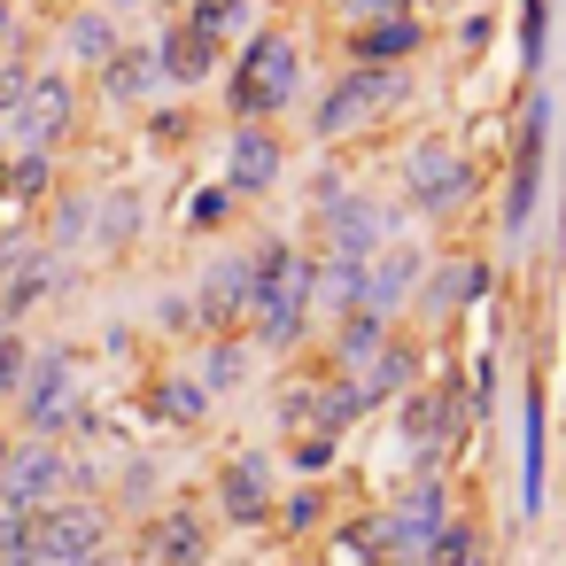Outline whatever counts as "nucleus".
<instances>
[{
    "mask_svg": "<svg viewBox=\"0 0 566 566\" xmlns=\"http://www.w3.org/2000/svg\"><path fill=\"white\" fill-rule=\"evenodd\" d=\"M249 280H256V303H249V342L256 349H295L318 318V280H311V249H295L287 233H264L249 249Z\"/></svg>",
    "mask_w": 566,
    "mask_h": 566,
    "instance_id": "obj_1",
    "label": "nucleus"
},
{
    "mask_svg": "<svg viewBox=\"0 0 566 566\" xmlns=\"http://www.w3.org/2000/svg\"><path fill=\"white\" fill-rule=\"evenodd\" d=\"M218 78H226V117L233 125H280L303 102V40L280 32V24H256Z\"/></svg>",
    "mask_w": 566,
    "mask_h": 566,
    "instance_id": "obj_2",
    "label": "nucleus"
},
{
    "mask_svg": "<svg viewBox=\"0 0 566 566\" xmlns=\"http://www.w3.org/2000/svg\"><path fill=\"white\" fill-rule=\"evenodd\" d=\"M411 102V71H373V63H342L326 86H318V102H311V140H349V133H365V125H380L388 109H403Z\"/></svg>",
    "mask_w": 566,
    "mask_h": 566,
    "instance_id": "obj_3",
    "label": "nucleus"
},
{
    "mask_svg": "<svg viewBox=\"0 0 566 566\" xmlns=\"http://www.w3.org/2000/svg\"><path fill=\"white\" fill-rule=\"evenodd\" d=\"M32 520V566H86L94 551H109V512L94 496H55Z\"/></svg>",
    "mask_w": 566,
    "mask_h": 566,
    "instance_id": "obj_4",
    "label": "nucleus"
},
{
    "mask_svg": "<svg viewBox=\"0 0 566 566\" xmlns=\"http://www.w3.org/2000/svg\"><path fill=\"white\" fill-rule=\"evenodd\" d=\"M71 133H78V78H71V71H40L32 94H24V109L0 125V140H9V148H48V156H55Z\"/></svg>",
    "mask_w": 566,
    "mask_h": 566,
    "instance_id": "obj_5",
    "label": "nucleus"
},
{
    "mask_svg": "<svg viewBox=\"0 0 566 566\" xmlns=\"http://www.w3.org/2000/svg\"><path fill=\"white\" fill-rule=\"evenodd\" d=\"M465 195H473L465 148H450V140H411V156H403V202H411L419 218H450Z\"/></svg>",
    "mask_w": 566,
    "mask_h": 566,
    "instance_id": "obj_6",
    "label": "nucleus"
},
{
    "mask_svg": "<svg viewBox=\"0 0 566 566\" xmlns=\"http://www.w3.org/2000/svg\"><path fill=\"white\" fill-rule=\"evenodd\" d=\"M17 411L32 434H63L78 419V357L71 349H32L24 380H17Z\"/></svg>",
    "mask_w": 566,
    "mask_h": 566,
    "instance_id": "obj_7",
    "label": "nucleus"
},
{
    "mask_svg": "<svg viewBox=\"0 0 566 566\" xmlns=\"http://www.w3.org/2000/svg\"><path fill=\"white\" fill-rule=\"evenodd\" d=\"M427 48H434V32H427V17H419V9H396V17H373V24H342V63L411 71Z\"/></svg>",
    "mask_w": 566,
    "mask_h": 566,
    "instance_id": "obj_8",
    "label": "nucleus"
},
{
    "mask_svg": "<svg viewBox=\"0 0 566 566\" xmlns=\"http://www.w3.org/2000/svg\"><path fill=\"white\" fill-rule=\"evenodd\" d=\"M63 489H71V458H63L55 434H32L24 450H9V473H0V504L9 512H40Z\"/></svg>",
    "mask_w": 566,
    "mask_h": 566,
    "instance_id": "obj_9",
    "label": "nucleus"
},
{
    "mask_svg": "<svg viewBox=\"0 0 566 566\" xmlns=\"http://www.w3.org/2000/svg\"><path fill=\"white\" fill-rule=\"evenodd\" d=\"M287 179V133L280 125H233L226 133V187L241 195V202H256V195H272Z\"/></svg>",
    "mask_w": 566,
    "mask_h": 566,
    "instance_id": "obj_10",
    "label": "nucleus"
},
{
    "mask_svg": "<svg viewBox=\"0 0 566 566\" xmlns=\"http://www.w3.org/2000/svg\"><path fill=\"white\" fill-rule=\"evenodd\" d=\"M280 512V481H272V458L264 450H233L218 465V520L226 527H264Z\"/></svg>",
    "mask_w": 566,
    "mask_h": 566,
    "instance_id": "obj_11",
    "label": "nucleus"
},
{
    "mask_svg": "<svg viewBox=\"0 0 566 566\" xmlns=\"http://www.w3.org/2000/svg\"><path fill=\"white\" fill-rule=\"evenodd\" d=\"M226 40H210L195 17H171L164 32H156V63H164V86H179V94H195V86H210L218 71H226Z\"/></svg>",
    "mask_w": 566,
    "mask_h": 566,
    "instance_id": "obj_12",
    "label": "nucleus"
},
{
    "mask_svg": "<svg viewBox=\"0 0 566 566\" xmlns=\"http://www.w3.org/2000/svg\"><path fill=\"white\" fill-rule=\"evenodd\" d=\"M94 86H102V102L109 109H148L156 94H164V63H156V40H125L102 71H94Z\"/></svg>",
    "mask_w": 566,
    "mask_h": 566,
    "instance_id": "obj_13",
    "label": "nucleus"
},
{
    "mask_svg": "<svg viewBox=\"0 0 566 566\" xmlns=\"http://www.w3.org/2000/svg\"><path fill=\"white\" fill-rule=\"evenodd\" d=\"M535 187H543V94H535V109L520 117V140H512V187H504V233L512 241L527 233Z\"/></svg>",
    "mask_w": 566,
    "mask_h": 566,
    "instance_id": "obj_14",
    "label": "nucleus"
},
{
    "mask_svg": "<svg viewBox=\"0 0 566 566\" xmlns=\"http://www.w3.org/2000/svg\"><path fill=\"white\" fill-rule=\"evenodd\" d=\"M419 280H427V256H419L411 241H380V249L365 256V303L388 311V318L419 295Z\"/></svg>",
    "mask_w": 566,
    "mask_h": 566,
    "instance_id": "obj_15",
    "label": "nucleus"
},
{
    "mask_svg": "<svg viewBox=\"0 0 566 566\" xmlns=\"http://www.w3.org/2000/svg\"><path fill=\"white\" fill-rule=\"evenodd\" d=\"M63 55L78 63V71H102L117 48H125V24H117V9H109V0H86V9H71L63 17Z\"/></svg>",
    "mask_w": 566,
    "mask_h": 566,
    "instance_id": "obj_16",
    "label": "nucleus"
},
{
    "mask_svg": "<svg viewBox=\"0 0 566 566\" xmlns=\"http://www.w3.org/2000/svg\"><path fill=\"white\" fill-rule=\"evenodd\" d=\"M458 419H465V388H411V396H403V434H411L427 458L450 450Z\"/></svg>",
    "mask_w": 566,
    "mask_h": 566,
    "instance_id": "obj_17",
    "label": "nucleus"
},
{
    "mask_svg": "<svg viewBox=\"0 0 566 566\" xmlns=\"http://www.w3.org/2000/svg\"><path fill=\"white\" fill-rule=\"evenodd\" d=\"M202 558H210V520H202L195 504L156 512V527H148V566H202Z\"/></svg>",
    "mask_w": 566,
    "mask_h": 566,
    "instance_id": "obj_18",
    "label": "nucleus"
},
{
    "mask_svg": "<svg viewBox=\"0 0 566 566\" xmlns=\"http://www.w3.org/2000/svg\"><path fill=\"white\" fill-rule=\"evenodd\" d=\"M357 388H365V403H396V396H411V380H419V342H403V334H388L357 373H349Z\"/></svg>",
    "mask_w": 566,
    "mask_h": 566,
    "instance_id": "obj_19",
    "label": "nucleus"
},
{
    "mask_svg": "<svg viewBox=\"0 0 566 566\" xmlns=\"http://www.w3.org/2000/svg\"><path fill=\"white\" fill-rule=\"evenodd\" d=\"M419 295H427L434 311H465V303L489 295V264H481V256H450V264H434V272L419 280Z\"/></svg>",
    "mask_w": 566,
    "mask_h": 566,
    "instance_id": "obj_20",
    "label": "nucleus"
},
{
    "mask_svg": "<svg viewBox=\"0 0 566 566\" xmlns=\"http://www.w3.org/2000/svg\"><path fill=\"white\" fill-rule=\"evenodd\" d=\"M380 342H388V311H373V303L334 311V365H342V373H357Z\"/></svg>",
    "mask_w": 566,
    "mask_h": 566,
    "instance_id": "obj_21",
    "label": "nucleus"
},
{
    "mask_svg": "<svg viewBox=\"0 0 566 566\" xmlns=\"http://www.w3.org/2000/svg\"><path fill=\"white\" fill-rule=\"evenodd\" d=\"M179 17H195L210 40H226V48H241L249 32H256V0H187Z\"/></svg>",
    "mask_w": 566,
    "mask_h": 566,
    "instance_id": "obj_22",
    "label": "nucleus"
},
{
    "mask_svg": "<svg viewBox=\"0 0 566 566\" xmlns=\"http://www.w3.org/2000/svg\"><path fill=\"white\" fill-rule=\"evenodd\" d=\"M210 396H226V388H241L249 380V349H241V334H210V349H202V373H195Z\"/></svg>",
    "mask_w": 566,
    "mask_h": 566,
    "instance_id": "obj_23",
    "label": "nucleus"
},
{
    "mask_svg": "<svg viewBox=\"0 0 566 566\" xmlns=\"http://www.w3.org/2000/svg\"><path fill=\"white\" fill-rule=\"evenodd\" d=\"M156 411H164L171 427H202V419H210V388H202L195 373H171V380H156Z\"/></svg>",
    "mask_w": 566,
    "mask_h": 566,
    "instance_id": "obj_24",
    "label": "nucleus"
},
{
    "mask_svg": "<svg viewBox=\"0 0 566 566\" xmlns=\"http://www.w3.org/2000/svg\"><path fill=\"white\" fill-rule=\"evenodd\" d=\"M133 233H140V195H133V187L102 195V202H94V241H102V249H125Z\"/></svg>",
    "mask_w": 566,
    "mask_h": 566,
    "instance_id": "obj_25",
    "label": "nucleus"
},
{
    "mask_svg": "<svg viewBox=\"0 0 566 566\" xmlns=\"http://www.w3.org/2000/svg\"><path fill=\"white\" fill-rule=\"evenodd\" d=\"M326 558H334V566H388V543H380V520H357V527H342V535L326 543Z\"/></svg>",
    "mask_w": 566,
    "mask_h": 566,
    "instance_id": "obj_26",
    "label": "nucleus"
},
{
    "mask_svg": "<svg viewBox=\"0 0 566 566\" xmlns=\"http://www.w3.org/2000/svg\"><path fill=\"white\" fill-rule=\"evenodd\" d=\"M473 551H481V535H473V520H442V527L427 535V551H419V566H473Z\"/></svg>",
    "mask_w": 566,
    "mask_h": 566,
    "instance_id": "obj_27",
    "label": "nucleus"
},
{
    "mask_svg": "<svg viewBox=\"0 0 566 566\" xmlns=\"http://www.w3.org/2000/svg\"><path fill=\"white\" fill-rule=\"evenodd\" d=\"M32 78H40V63H32L24 48H9V55H0V125H9V117L24 109V94H32Z\"/></svg>",
    "mask_w": 566,
    "mask_h": 566,
    "instance_id": "obj_28",
    "label": "nucleus"
},
{
    "mask_svg": "<svg viewBox=\"0 0 566 566\" xmlns=\"http://www.w3.org/2000/svg\"><path fill=\"white\" fill-rule=\"evenodd\" d=\"M233 210H241V195H233L226 179H210V187H202V195L187 202V233H218V226H226Z\"/></svg>",
    "mask_w": 566,
    "mask_h": 566,
    "instance_id": "obj_29",
    "label": "nucleus"
},
{
    "mask_svg": "<svg viewBox=\"0 0 566 566\" xmlns=\"http://www.w3.org/2000/svg\"><path fill=\"white\" fill-rule=\"evenodd\" d=\"M272 520H280L287 535H311V527L326 520V489H295V496H287V504H280Z\"/></svg>",
    "mask_w": 566,
    "mask_h": 566,
    "instance_id": "obj_30",
    "label": "nucleus"
},
{
    "mask_svg": "<svg viewBox=\"0 0 566 566\" xmlns=\"http://www.w3.org/2000/svg\"><path fill=\"white\" fill-rule=\"evenodd\" d=\"M24 365H32V342L17 334V326H0V403L17 396V380H24Z\"/></svg>",
    "mask_w": 566,
    "mask_h": 566,
    "instance_id": "obj_31",
    "label": "nucleus"
},
{
    "mask_svg": "<svg viewBox=\"0 0 566 566\" xmlns=\"http://www.w3.org/2000/svg\"><path fill=\"white\" fill-rule=\"evenodd\" d=\"M86 233H94V202H86V195H71V202L55 210V249H78Z\"/></svg>",
    "mask_w": 566,
    "mask_h": 566,
    "instance_id": "obj_32",
    "label": "nucleus"
},
{
    "mask_svg": "<svg viewBox=\"0 0 566 566\" xmlns=\"http://www.w3.org/2000/svg\"><path fill=\"white\" fill-rule=\"evenodd\" d=\"M0 566H32V520L0 512Z\"/></svg>",
    "mask_w": 566,
    "mask_h": 566,
    "instance_id": "obj_33",
    "label": "nucleus"
},
{
    "mask_svg": "<svg viewBox=\"0 0 566 566\" xmlns=\"http://www.w3.org/2000/svg\"><path fill=\"white\" fill-rule=\"evenodd\" d=\"M287 458H295V473H311V481H318V473L334 465V434H303V442H295Z\"/></svg>",
    "mask_w": 566,
    "mask_h": 566,
    "instance_id": "obj_34",
    "label": "nucleus"
},
{
    "mask_svg": "<svg viewBox=\"0 0 566 566\" xmlns=\"http://www.w3.org/2000/svg\"><path fill=\"white\" fill-rule=\"evenodd\" d=\"M396 9H419V0H334L342 24H373V17H396Z\"/></svg>",
    "mask_w": 566,
    "mask_h": 566,
    "instance_id": "obj_35",
    "label": "nucleus"
},
{
    "mask_svg": "<svg viewBox=\"0 0 566 566\" xmlns=\"http://www.w3.org/2000/svg\"><path fill=\"white\" fill-rule=\"evenodd\" d=\"M543 32H551V9H543V0H527V9H520V48H527V63H543Z\"/></svg>",
    "mask_w": 566,
    "mask_h": 566,
    "instance_id": "obj_36",
    "label": "nucleus"
},
{
    "mask_svg": "<svg viewBox=\"0 0 566 566\" xmlns=\"http://www.w3.org/2000/svg\"><path fill=\"white\" fill-rule=\"evenodd\" d=\"M148 133H156V148H171V140H187L195 125H187V109H156V125H148Z\"/></svg>",
    "mask_w": 566,
    "mask_h": 566,
    "instance_id": "obj_37",
    "label": "nucleus"
},
{
    "mask_svg": "<svg viewBox=\"0 0 566 566\" xmlns=\"http://www.w3.org/2000/svg\"><path fill=\"white\" fill-rule=\"evenodd\" d=\"M17 48V0H0V55Z\"/></svg>",
    "mask_w": 566,
    "mask_h": 566,
    "instance_id": "obj_38",
    "label": "nucleus"
},
{
    "mask_svg": "<svg viewBox=\"0 0 566 566\" xmlns=\"http://www.w3.org/2000/svg\"><path fill=\"white\" fill-rule=\"evenodd\" d=\"M9 450H17V442H9V434H0V473H9Z\"/></svg>",
    "mask_w": 566,
    "mask_h": 566,
    "instance_id": "obj_39",
    "label": "nucleus"
},
{
    "mask_svg": "<svg viewBox=\"0 0 566 566\" xmlns=\"http://www.w3.org/2000/svg\"><path fill=\"white\" fill-rule=\"evenodd\" d=\"M109 9H125V0H109Z\"/></svg>",
    "mask_w": 566,
    "mask_h": 566,
    "instance_id": "obj_40",
    "label": "nucleus"
},
{
    "mask_svg": "<svg viewBox=\"0 0 566 566\" xmlns=\"http://www.w3.org/2000/svg\"><path fill=\"white\" fill-rule=\"evenodd\" d=\"M0 156H9V148H0Z\"/></svg>",
    "mask_w": 566,
    "mask_h": 566,
    "instance_id": "obj_41",
    "label": "nucleus"
}]
</instances>
